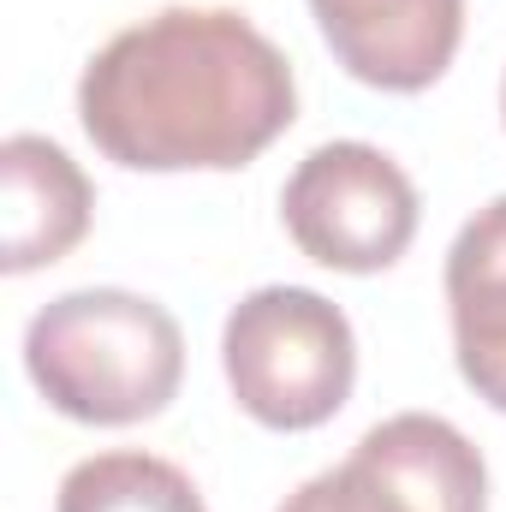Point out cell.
<instances>
[{"instance_id":"1","label":"cell","mask_w":506,"mask_h":512,"mask_svg":"<svg viewBox=\"0 0 506 512\" xmlns=\"http://www.w3.org/2000/svg\"><path fill=\"white\" fill-rule=\"evenodd\" d=\"M78 120L131 173H233L298 120V78L245 12L167 6L90 54Z\"/></svg>"},{"instance_id":"2","label":"cell","mask_w":506,"mask_h":512,"mask_svg":"<svg viewBox=\"0 0 506 512\" xmlns=\"http://www.w3.org/2000/svg\"><path fill=\"white\" fill-rule=\"evenodd\" d=\"M24 370L60 417L126 429L173 405L185 382V334L155 298L84 286L30 316Z\"/></svg>"},{"instance_id":"3","label":"cell","mask_w":506,"mask_h":512,"mask_svg":"<svg viewBox=\"0 0 506 512\" xmlns=\"http://www.w3.org/2000/svg\"><path fill=\"white\" fill-rule=\"evenodd\" d=\"M221 364L239 411L262 429H322L358 382V340L340 304L310 286H256L233 304Z\"/></svg>"},{"instance_id":"4","label":"cell","mask_w":506,"mask_h":512,"mask_svg":"<svg viewBox=\"0 0 506 512\" xmlns=\"http://www.w3.org/2000/svg\"><path fill=\"white\" fill-rule=\"evenodd\" d=\"M280 221L310 262L340 274H381L417 239V185L376 143H322L292 167Z\"/></svg>"},{"instance_id":"5","label":"cell","mask_w":506,"mask_h":512,"mask_svg":"<svg viewBox=\"0 0 506 512\" xmlns=\"http://www.w3.org/2000/svg\"><path fill=\"white\" fill-rule=\"evenodd\" d=\"M280 512H489V471L465 429L399 411L352 447V459L286 495Z\"/></svg>"},{"instance_id":"6","label":"cell","mask_w":506,"mask_h":512,"mask_svg":"<svg viewBox=\"0 0 506 512\" xmlns=\"http://www.w3.org/2000/svg\"><path fill=\"white\" fill-rule=\"evenodd\" d=\"M334 60L393 96L429 90L465 36V0H310Z\"/></svg>"},{"instance_id":"7","label":"cell","mask_w":506,"mask_h":512,"mask_svg":"<svg viewBox=\"0 0 506 512\" xmlns=\"http://www.w3.org/2000/svg\"><path fill=\"white\" fill-rule=\"evenodd\" d=\"M0 209V268L30 274L72 256V245L90 233L96 191L60 143L12 131L0 143Z\"/></svg>"},{"instance_id":"8","label":"cell","mask_w":506,"mask_h":512,"mask_svg":"<svg viewBox=\"0 0 506 512\" xmlns=\"http://www.w3.org/2000/svg\"><path fill=\"white\" fill-rule=\"evenodd\" d=\"M447 310L465 387L506 411V197L459 227L447 251Z\"/></svg>"},{"instance_id":"9","label":"cell","mask_w":506,"mask_h":512,"mask_svg":"<svg viewBox=\"0 0 506 512\" xmlns=\"http://www.w3.org/2000/svg\"><path fill=\"white\" fill-rule=\"evenodd\" d=\"M54 512H209L197 483L155 453H96L66 471Z\"/></svg>"},{"instance_id":"10","label":"cell","mask_w":506,"mask_h":512,"mask_svg":"<svg viewBox=\"0 0 506 512\" xmlns=\"http://www.w3.org/2000/svg\"><path fill=\"white\" fill-rule=\"evenodd\" d=\"M501 120H506V78H501Z\"/></svg>"}]
</instances>
